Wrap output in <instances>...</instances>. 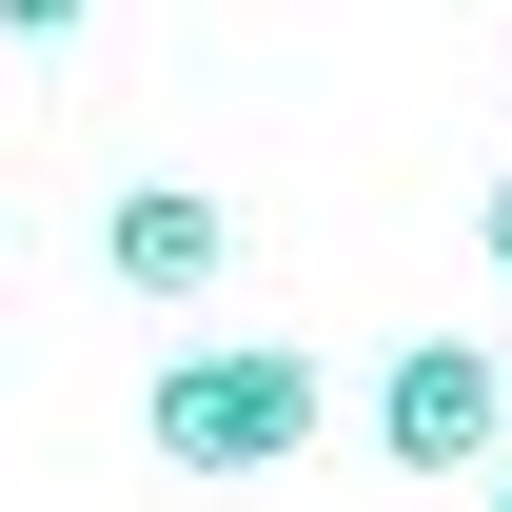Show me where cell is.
Here are the masks:
<instances>
[{"instance_id": "obj_1", "label": "cell", "mask_w": 512, "mask_h": 512, "mask_svg": "<svg viewBox=\"0 0 512 512\" xmlns=\"http://www.w3.org/2000/svg\"><path fill=\"white\" fill-rule=\"evenodd\" d=\"M316 355L296 335H237V355H178V375L138 394V434H158V473H296L316 453Z\"/></svg>"}, {"instance_id": "obj_2", "label": "cell", "mask_w": 512, "mask_h": 512, "mask_svg": "<svg viewBox=\"0 0 512 512\" xmlns=\"http://www.w3.org/2000/svg\"><path fill=\"white\" fill-rule=\"evenodd\" d=\"M375 453L394 473H493L512 453V355L493 335H414V355L375 375Z\"/></svg>"}, {"instance_id": "obj_3", "label": "cell", "mask_w": 512, "mask_h": 512, "mask_svg": "<svg viewBox=\"0 0 512 512\" xmlns=\"http://www.w3.org/2000/svg\"><path fill=\"white\" fill-rule=\"evenodd\" d=\"M99 256H119V296H217V256H237V217L197 178H138L119 217H99Z\"/></svg>"}, {"instance_id": "obj_4", "label": "cell", "mask_w": 512, "mask_h": 512, "mask_svg": "<svg viewBox=\"0 0 512 512\" xmlns=\"http://www.w3.org/2000/svg\"><path fill=\"white\" fill-rule=\"evenodd\" d=\"M79 20H99V0H0V40H79Z\"/></svg>"}, {"instance_id": "obj_5", "label": "cell", "mask_w": 512, "mask_h": 512, "mask_svg": "<svg viewBox=\"0 0 512 512\" xmlns=\"http://www.w3.org/2000/svg\"><path fill=\"white\" fill-rule=\"evenodd\" d=\"M473 256H493V276H512V178H493V197H473Z\"/></svg>"}]
</instances>
